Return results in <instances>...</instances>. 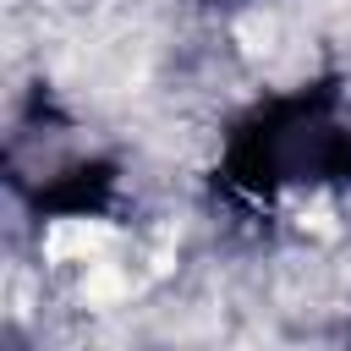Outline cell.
Masks as SVG:
<instances>
[{"instance_id": "cell-4", "label": "cell", "mask_w": 351, "mask_h": 351, "mask_svg": "<svg viewBox=\"0 0 351 351\" xmlns=\"http://www.w3.org/2000/svg\"><path fill=\"white\" fill-rule=\"evenodd\" d=\"M346 351H351V324H346Z\"/></svg>"}, {"instance_id": "cell-1", "label": "cell", "mask_w": 351, "mask_h": 351, "mask_svg": "<svg viewBox=\"0 0 351 351\" xmlns=\"http://www.w3.org/2000/svg\"><path fill=\"white\" fill-rule=\"evenodd\" d=\"M214 186L241 203L285 192H351V93L324 71L296 88L252 99L219 143Z\"/></svg>"}, {"instance_id": "cell-2", "label": "cell", "mask_w": 351, "mask_h": 351, "mask_svg": "<svg viewBox=\"0 0 351 351\" xmlns=\"http://www.w3.org/2000/svg\"><path fill=\"white\" fill-rule=\"evenodd\" d=\"M0 170L33 219H104L121 203V159L99 148L44 82L16 104Z\"/></svg>"}, {"instance_id": "cell-3", "label": "cell", "mask_w": 351, "mask_h": 351, "mask_svg": "<svg viewBox=\"0 0 351 351\" xmlns=\"http://www.w3.org/2000/svg\"><path fill=\"white\" fill-rule=\"evenodd\" d=\"M208 5H247V0H208Z\"/></svg>"}]
</instances>
